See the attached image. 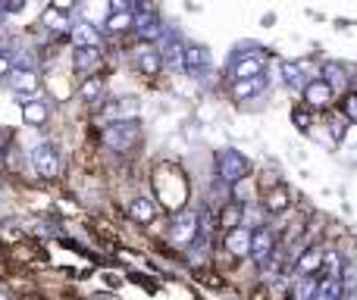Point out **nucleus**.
Returning <instances> with one entry per match:
<instances>
[{
    "instance_id": "obj_1",
    "label": "nucleus",
    "mask_w": 357,
    "mask_h": 300,
    "mask_svg": "<svg viewBox=\"0 0 357 300\" xmlns=\"http://www.w3.org/2000/svg\"><path fill=\"white\" fill-rule=\"evenodd\" d=\"M154 184V200L167 203V207H182L185 197H188V182H185V172L176 163H160L151 175Z\"/></svg>"
},
{
    "instance_id": "obj_2",
    "label": "nucleus",
    "mask_w": 357,
    "mask_h": 300,
    "mask_svg": "<svg viewBox=\"0 0 357 300\" xmlns=\"http://www.w3.org/2000/svg\"><path fill=\"white\" fill-rule=\"evenodd\" d=\"M144 132H142V123L138 116L132 119H107L104 129H100V144L113 153H129L142 144Z\"/></svg>"
},
{
    "instance_id": "obj_3",
    "label": "nucleus",
    "mask_w": 357,
    "mask_h": 300,
    "mask_svg": "<svg viewBox=\"0 0 357 300\" xmlns=\"http://www.w3.org/2000/svg\"><path fill=\"white\" fill-rule=\"evenodd\" d=\"M213 169H216V182H222L226 188H238L241 182L251 178L254 163L238 148H222L213 153Z\"/></svg>"
},
{
    "instance_id": "obj_4",
    "label": "nucleus",
    "mask_w": 357,
    "mask_h": 300,
    "mask_svg": "<svg viewBox=\"0 0 357 300\" xmlns=\"http://www.w3.org/2000/svg\"><path fill=\"white\" fill-rule=\"evenodd\" d=\"M264 72H266V50L264 47L238 50L226 66L229 81H245V79H254V75H264Z\"/></svg>"
},
{
    "instance_id": "obj_5",
    "label": "nucleus",
    "mask_w": 357,
    "mask_h": 300,
    "mask_svg": "<svg viewBox=\"0 0 357 300\" xmlns=\"http://www.w3.org/2000/svg\"><path fill=\"white\" fill-rule=\"evenodd\" d=\"M31 169L38 172V178H47V182L60 178V172H63V150H60V144H54V141L35 144V148H31Z\"/></svg>"
},
{
    "instance_id": "obj_6",
    "label": "nucleus",
    "mask_w": 357,
    "mask_h": 300,
    "mask_svg": "<svg viewBox=\"0 0 357 300\" xmlns=\"http://www.w3.org/2000/svg\"><path fill=\"white\" fill-rule=\"evenodd\" d=\"M197 228H201V213L182 207L173 216V222H169V241H173L176 247H188L191 241L197 238Z\"/></svg>"
},
{
    "instance_id": "obj_7",
    "label": "nucleus",
    "mask_w": 357,
    "mask_h": 300,
    "mask_svg": "<svg viewBox=\"0 0 357 300\" xmlns=\"http://www.w3.org/2000/svg\"><path fill=\"white\" fill-rule=\"evenodd\" d=\"M135 35L142 38L144 44H154V41H160V38L167 35V29H163V19H160V13H157L154 6L142 3L135 10Z\"/></svg>"
},
{
    "instance_id": "obj_8",
    "label": "nucleus",
    "mask_w": 357,
    "mask_h": 300,
    "mask_svg": "<svg viewBox=\"0 0 357 300\" xmlns=\"http://www.w3.org/2000/svg\"><path fill=\"white\" fill-rule=\"evenodd\" d=\"M301 97H304V106H310V110H333L339 91H335L326 79H320V75H317V79H310L307 85H304Z\"/></svg>"
},
{
    "instance_id": "obj_9",
    "label": "nucleus",
    "mask_w": 357,
    "mask_h": 300,
    "mask_svg": "<svg viewBox=\"0 0 357 300\" xmlns=\"http://www.w3.org/2000/svg\"><path fill=\"white\" fill-rule=\"evenodd\" d=\"M6 85H10V91L19 94V97H35V94L41 91V75H38L35 66H13Z\"/></svg>"
},
{
    "instance_id": "obj_10",
    "label": "nucleus",
    "mask_w": 357,
    "mask_h": 300,
    "mask_svg": "<svg viewBox=\"0 0 357 300\" xmlns=\"http://www.w3.org/2000/svg\"><path fill=\"white\" fill-rule=\"evenodd\" d=\"M185 75L195 81H204L210 75V50L201 44H185Z\"/></svg>"
},
{
    "instance_id": "obj_11",
    "label": "nucleus",
    "mask_w": 357,
    "mask_h": 300,
    "mask_svg": "<svg viewBox=\"0 0 357 300\" xmlns=\"http://www.w3.org/2000/svg\"><path fill=\"white\" fill-rule=\"evenodd\" d=\"M251 238H254V228L248 226L229 228V232H222V251L229 257H251Z\"/></svg>"
},
{
    "instance_id": "obj_12",
    "label": "nucleus",
    "mask_w": 357,
    "mask_h": 300,
    "mask_svg": "<svg viewBox=\"0 0 357 300\" xmlns=\"http://www.w3.org/2000/svg\"><path fill=\"white\" fill-rule=\"evenodd\" d=\"M135 66H138V72L142 75H148V79H154V75H160L163 69V54H160V47L157 44H144L142 41V47L135 50Z\"/></svg>"
},
{
    "instance_id": "obj_13",
    "label": "nucleus",
    "mask_w": 357,
    "mask_h": 300,
    "mask_svg": "<svg viewBox=\"0 0 357 300\" xmlns=\"http://www.w3.org/2000/svg\"><path fill=\"white\" fill-rule=\"evenodd\" d=\"M291 203H295V194H291V188H289L285 182H276L270 191H266V197H264V210H266V216L289 213Z\"/></svg>"
},
{
    "instance_id": "obj_14",
    "label": "nucleus",
    "mask_w": 357,
    "mask_h": 300,
    "mask_svg": "<svg viewBox=\"0 0 357 300\" xmlns=\"http://www.w3.org/2000/svg\"><path fill=\"white\" fill-rule=\"evenodd\" d=\"M19 104H22V123L29 125V129H44L50 119V104L41 97H19Z\"/></svg>"
},
{
    "instance_id": "obj_15",
    "label": "nucleus",
    "mask_w": 357,
    "mask_h": 300,
    "mask_svg": "<svg viewBox=\"0 0 357 300\" xmlns=\"http://www.w3.org/2000/svg\"><path fill=\"white\" fill-rule=\"evenodd\" d=\"M273 251H276V232H273L270 226L254 228V238H251V260L254 263L264 266L266 260L273 257Z\"/></svg>"
},
{
    "instance_id": "obj_16",
    "label": "nucleus",
    "mask_w": 357,
    "mask_h": 300,
    "mask_svg": "<svg viewBox=\"0 0 357 300\" xmlns=\"http://www.w3.org/2000/svg\"><path fill=\"white\" fill-rule=\"evenodd\" d=\"M160 54H163V66L169 72H185V44L176 38V31H167L160 44Z\"/></svg>"
},
{
    "instance_id": "obj_17",
    "label": "nucleus",
    "mask_w": 357,
    "mask_h": 300,
    "mask_svg": "<svg viewBox=\"0 0 357 300\" xmlns=\"http://www.w3.org/2000/svg\"><path fill=\"white\" fill-rule=\"evenodd\" d=\"M126 213H129V219H135V222H154L157 219V213H160V203L154 200V197H144V194H138V197H132L129 203H126Z\"/></svg>"
},
{
    "instance_id": "obj_18",
    "label": "nucleus",
    "mask_w": 357,
    "mask_h": 300,
    "mask_svg": "<svg viewBox=\"0 0 357 300\" xmlns=\"http://www.w3.org/2000/svg\"><path fill=\"white\" fill-rule=\"evenodd\" d=\"M266 88H270V75H254V79L245 81H232V97L235 100H254V97H264Z\"/></svg>"
},
{
    "instance_id": "obj_19",
    "label": "nucleus",
    "mask_w": 357,
    "mask_h": 300,
    "mask_svg": "<svg viewBox=\"0 0 357 300\" xmlns=\"http://www.w3.org/2000/svg\"><path fill=\"white\" fill-rule=\"evenodd\" d=\"M323 257H326V247L310 244L307 251L301 253V260H298L295 276H323Z\"/></svg>"
},
{
    "instance_id": "obj_20",
    "label": "nucleus",
    "mask_w": 357,
    "mask_h": 300,
    "mask_svg": "<svg viewBox=\"0 0 357 300\" xmlns=\"http://www.w3.org/2000/svg\"><path fill=\"white\" fill-rule=\"evenodd\" d=\"M73 44L75 47H100V25H94L91 19H82V22H73Z\"/></svg>"
},
{
    "instance_id": "obj_21",
    "label": "nucleus",
    "mask_w": 357,
    "mask_h": 300,
    "mask_svg": "<svg viewBox=\"0 0 357 300\" xmlns=\"http://www.w3.org/2000/svg\"><path fill=\"white\" fill-rule=\"evenodd\" d=\"M279 79H282L285 88H291V91H304V85H307V75H304V63L298 60H282L279 63Z\"/></svg>"
},
{
    "instance_id": "obj_22",
    "label": "nucleus",
    "mask_w": 357,
    "mask_h": 300,
    "mask_svg": "<svg viewBox=\"0 0 357 300\" xmlns=\"http://www.w3.org/2000/svg\"><path fill=\"white\" fill-rule=\"evenodd\" d=\"M41 25H44V31H50V35H69V31H73L69 13L56 10V6H47V10L41 13Z\"/></svg>"
},
{
    "instance_id": "obj_23",
    "label": "nucleus",
    "mask_w": 357,
    "mask_h": 300,
    "mask_svg": "<svg viewBox=\"0 0 357 300\" xmlns=\"http://www.w3.org/2000/svg\"><path fill=\"white\" fill-rule=\"evenodd\" d=\"M100 63V47H75L73 50V66L79 75H91Z\"/></svg>"
},
{
    "instance_id": "obj_24",
    "label": "nucleus",
    "mask_w": 357,
    "mask_h": 300,
    "mask_svg": "<svg viewBox=\"0 0 357 300\" xmlns=\"http://www.w3.org/2000/svg\"><path fill=\"white\" fill-rule=\"evenodd\" d=\"M320 79H326L329 85L335 88V91H348L351 88V79H348V69L342 66V63H335V60H329V63H323V69H320Z\"/></svg>"
},
{
    "instance_id": "obj_25",
    "label": "nucleus",
    "mask_w": 357,
    "mask_h": 300,
    "mask_svg": "<svg viewBox=\"0 0 357 300\" xmlns=\"http://www.w3.org/2000/svg\"><path fill=\"white\" fill-rule=\"evenodd\" d=\"M241 222H245V203H241V200H229L226 207L220 210V216H216V226H220L222 232L238 228Z\"/></svg>"
},
{
    "instance_id": "obj_26",
    "label": "nucleus",
    "mask_w": 357,
    "mask_h": 300,
    "mask_svg": "<svg viewBox=\"0 0 357 300\" xmlns=\"http://www.w3.org/2000/svg\"><path fill=\"white\" fill-rule=\"evenodd\" d=\"M79 100L82 104H98L100 97H104V79L100 75H85V79L79 81Z\"/></svg>"
},
{
    "instance_id": "obj_27",
    "label": "nucleus",
    "mask_w": 357,
    "mask_h": 300,
    "mask_svg": "<svg viewBox=\"0 0 357 300\" xmlns=\"http://www.w3.org/2000/svg\"><path fill=\"white\" fill-rule=\"evenodd\" d=\"M320 276H291V300H314Z\"/></svg>"
},
{
    "instance_id": "obj_28",
    "label": "nucleus",
    "mask_w": 357,
    "mask_h": 300,
    "mask_svg": "<svg viewBox=\"0 0 357 300\" xmlns=\"http://www.w3.org/2000/svg\"><path fill=\"white\" fill-rule=\"evenodd\" d=\"M135 113H138L135 97H116L104 106V119H132Z\"/></svg>"
},
{
    "instance_id": "obj_29",
    "label": "nucleus",
    "mask_w": 357,
    "mask_h": 300,
    "mask_svg": "<svg viewBox=\"0 0 357 300\" xmlns=\"http://www.w3.org/2000/svg\"><path fill=\"white\" fill-rule=\"evenodd\" d=\"M104 31L110 35H126V31H135V13H110L104 22Z\"/></svg>"
},
{
    "instance_id": "obj_30",
    "label": "nucleus",
    "mask_w": 357,
    "mask_h": 300,
    "mask_svg": "<svg viewBox=\"0 0 357 300\" xmlns=\"http://www.w3.org/2000/svg\"><path fill=\"white\" fill-rule=\"evenodd\" d=\"M314 300H345V294H342V278L320 276V288H317Z\"/></svg>"
},
{
    "instance_id": "obj_31",
    "label": "nucleus",
    "mask_w": 357,
    "mask_h": 300,
    "mask_svg": "<svg viewBox=\"0 0 357 300\" xmlns=\"http://www.w3.org/2000/svg\"><path fill=\"white\" fill-rule=\"evenodd\" d=\"M339 278H342V294H345V300H357V263L345 260Z\"/></svg>"
},
{
    "instance_id": "obj_32",
    "label": "nucleus",
    "mask_w": 357,
    "mask_h": 300,
    "mask_svg": "<svg viewBox=\"0 0 357 300\" xmlns=\"http://www.w3.org/2000/svg\"><path fill=\"white\" fill-rule=\"evenodd\" d=\"M291 123H295L298 132L310 135V132H314V113H310V106H295V110H291Z\"/></svg>"
},
{
    "instance_id": "obj_33",
    "label": "nucleus",
    "mask_w": 357,
    "mask_h": 300,
    "mask_svg": "<svg viewBox=\"0 0 357 300\" xmlns=\"http://www.w3.org/2000/svg\"><path fill=\"white\" fill-rule=\"evenodd\" d=\"M329 113H333V119H329V141L339 144L342 138H345V129H348V123H351V119H348L345 113H335V110H329Z\"/></svg>"
},
{
    "instance_id": "obj_34",
    "label": "nucleus",
    "mask_w": 357,
    "mask_h": 300,
    "mask_svg": "<svg viewBox=\"0 0 357 300\" xmlns=\"http://www.w3.org/2000/svg\"><path fill=\"white\" fill-rule=\"evenodd\" d=\"M342 266H345V260L339 257V251H326V257H323V276L339 278L342 276Z\"/></svg>"
},
{
    "instance_id": "obj_35",
    "label": "nucleus",
    "mask_w": 357,
    "mask_h": 300,
    "mask_svg": "<svg viewBox=\"0 0 357 300\" xmlns=\"http://www.w3.org/2000/svg\"><path fill=\"white\" fill-rule=\"evenodd\" d=\"M342 113H345L351 123H357V94H348V97L342 100Z\"/></svg>"
},
{
    "instance_id": "obj_36",
    "label": "nucleus",
    "mask_w": 357,
    "mask_h": 300,
    "mask_svg": "<svg viewBox=\"0 0 357 300\" xmlns=\"http://www.w3.org/2000/svg\"><path fill=\"white\" fill-rule=\"evenodd\" d=\"M10 72H13V60H10V54H6V50H0V85L10 79Z\"/></svg>"
},
{
    "instance_id": "obj_37",
    "label": "nucleus",
    "mask_w": 357,
    "mask_h": 300,
    "mask_svg": "<svg viewBox=\"0 0 357 300\" xmlns=\"http://www.w3.org/2000/svg\"><path fill=\"white\" fill-rule=\"evenodd\" d=\"M110 13H135V0H110Z\"/></svg>"
},
{
    "instance_id": "obj_38",
    "label": "nucleus",
    "mask_w": 357,
    "mask_h": 300,
    "mask_svg": "<svg viewBox=\"0 0 357 300\" xmlns=\"http://www.w3.org/2000/svg\"><path fill=\"white\" fill-rule=\"evenodd\" d=\"M0 10H3V13H22L25 10V0H0Z\"/></svg>"
},
{
    "instance_id": "obj_39",
    "label": "nucleus",
    "mask_w": 357,
    "mask_h": 300,
    "mask_svg": "<svg viewBox=\"0 0 357 300\" xmlns=\"http://www.w3.org/2000/svg\"><path fill=\"white\" fill-rule=\"evenodd\" d=\"M75 3H79V0H54V6H56V10H63V13H69Z\"/></svg>"
},
{
    "instance_id": "obj_40",
    "label": "nucleus",
    "mask_w": 357,
    "mask_h": 300,
    "mask_svg": "<svg viewBox=\"0 0 357 300\" xmlns=\"http://www.w3.org/2000/svg\"><path fill=\"white\" fill-rule=\"evenodd\" d=\"M0 300H10V294H6V291H3V288H0Z\"/></svg>"
}]
</instances>
